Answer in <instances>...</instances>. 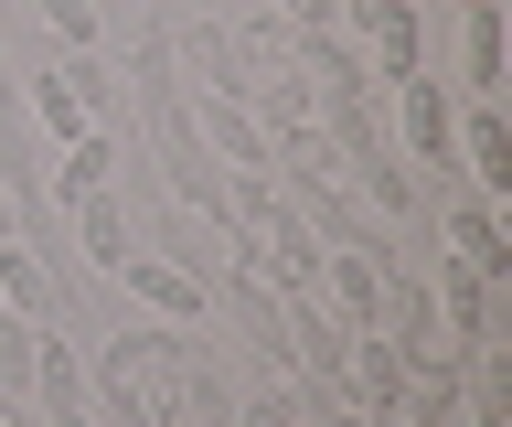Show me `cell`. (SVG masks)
Returning a JSON list of instances; mask_svg holds the SVG:
<instances>
[{
  "instance_id": "cell-1",
  "label": "cell",
  "mask_w": 512,
  "mask_h": 427,
  "mask_svg": "<svg viewBox=\"0 0 512 427\" xmlns=\"http://www.w3.org/2000/svg\"><path fill=\"white\" fill-rule=\"evenodd\" d=\"M139 97H150V129H160V161H171V193L192 203V214H203V225H235V203H224V182H235V171L214 161V139L192 129V97H182V75H171V86H139Z\"/></svg>"
},
{
  "instance_id": "cell-2",
  "label": "cell",
  "mask_w": 512,
  "mask_h": 427,
  "mask_svg": "<svg viewBox=\"0 0 512 427\" xmlns=\"http://www.w3.org/2000/svg\"><path fill=\"white\" fill-rule=\"evenodd\" d=\"M352 33H363V65H374V86L395 97L406 75H427V0H342Z\"/></svg>"
},
{
  "instance_id": "cell-3",
  "label": "cell",
  "mask_w": 512,
  "mask_h": 427,
  "mask_svg": "<svg viewBox=\"0 0 512 427\" xmlns=\"http://www.w3.org/2000/svg\"><path fill=\"white\" fill-rule=\"evenodd\" d=\"M107 97H118V86H107V65H96V54H64L54 75H32V118H43L54 139H86L96 118H107Z\"/></svg>"
},
{
  "instance_id": "cell-4",
  "label": "cell",
  "mask_w": 512,
  "mask_h": 427,
  "mask_svg": "<svg viewBox=\"0 0 512 427\" xmlns=\"http://www.w3.org/2000/svg\"><path fill=\"white\" fill-rule=\"evenodd\" d=\"M448 161L470 171L480 203H502V193H512V129H502V107H470V118L448 129Z\"/></svg>"
},
{
  "instance_id": "cell-5",
  "label": "cell",
  "mask_w": 512,
  "mask_h": 427,
  "mask_svg": "<svg viewBox=\"0 0 512 427\" xmlns=\"http://www.w3.org/2000/svg\"><path fill=\"white\" fill-rule=\"evenodd\" d=\"M438 225H448V246H459V267H470V278H491V289L512 278V235H502V203L459 193V203L438 214Z\"/></svg>"
},
{
  "instance_id": "cell-6",
  "label": "cell",
  "mask_w": 512,
  "mask_h": 427,
  "mask_svg": "<svg viewBox=\"0 0 512 427\" xmlns=\"http://www.w3.org/2000/svg\"><path fill=\"white\" fill-rule=\"evenodd\" d=\"M395 118H406L395 150L427 161V171H448V129H459V118H448V86H438V75H406V86H395Z\"/></svg>"
},
{
  "instance_id": "cell-7",
  "label": "cell",
  "mask_w": 512,
  "mask_h": 427,
  "mask_svg": "<svg viewBox=\"0 0 512 427\" xmlns=\"http://www.w3.org/2000/svg\"><path fill=\"white\" fill-rule=\"evenodd\" d=\"M118 278H128V289H139V299H150V310H160V321H171V331H192V321H203V278H192L182 257H128Z\"/></svg>"
},
{
  "instance_id": "cell-8",
  "label": "cell",
  "mask_w": 512,
  "mask_h": 427,
  "mask_svg": "<svg viewBox=\"0 0 512 427\" xmlns=\"http://www.w3.org/2000/svg\"><path fill=\"white\" fill-rule=\"evenodd\" d=\"M64 214H75V235H86L96 267H128V257H139V235H128V203H118V193H75Z\"/></svg>"
},
{
  "instance_id": "cell-9",
  "label": "cell",
  "mask_w": 512,
  "mask_h": 427,
  "mask_svg": "<svg viewBox=\"0 0 512 427\" xmlns=\"http://www.w3.org/2000/svg\"><path fill=\"white\" fill-rule=\"evenodd\" d=\"M0 299L32 310V321H54V278H43V257H32L22 235H0Z\"/></svg>"
},
{
  "instance_id": "cell-10",
  "label": "cell",
  "mask_w": 512,
  "mask_h": 427,
  "mask_svg": "<svg viewBox=\"0 0 512 427\" xmlns=\"http://www.w3.org/2000/svg\"><path fill=\"white\" fill-rule=\"evenodd\" d=\"M470 11V97L491 107V86H502V0H459Z\"/></svg>"
},
{
  "instance_id": "cell-11",
  "label": "cell",
  "mask_w": 512,
  "mask_h": 427,
  "mask_svg": "<svg viewBox=\"0 0 512 427\" xmlns=\"http://www.w3.org/2000/svg\"><path fill=\"white\" fill-rule=\"evenodd\" d=\"M107 171H118V150H107V129H86V139H64L54 193H64V203H75V193H107Z\"/></svg>"
},
{
  "instance_id": "cell-12",
  "label": "cell",
  "mask_w": 512,
  "mask_h": 427,
  "mask_svg": "<svg viewBox=\"0 0 512 427\" xmlns=\"http://www.w3.org/2000/svg\"><path fill=\"white\" fill-rule=\"evenodd\" d=\"M43 331H54V321L0 310V395H32V353H43Z\"/></svg>"
},
{
  "instance_id": "cell-13",
  "label": "cell",
  "mask_w": 512,
  "mask_h": 427,
  "mask_svg": "<svg viewBox=\"0 0 512 427\" xmlns=\"http://www.w3.org/2000/svg\"><path fill=\"white\" fill-rule=\"evenodd\" d=\"M43 22L64 33V54H96V33H107V22H96V0H43Z\"/></svg>"
},
{
  "instance_id": "cell-14",
  "label": "cell",
  "mask_w": 512,
  "mask_h": 427,
  "mask_svg": "<svg viewBox=\"0 0 512 427\" xmlns=\"http://www.w3.org/2000/svg\"><path fill=\"white\" fill-rule=\"evenodd\" d=\"M235 427H299V395H288V385H267L256 406H235Z\"/></svg>"
},
{
  "instance_id": "cell-15",
  "label": "cell",
  "mask_w": 512,
  "mask_h": 427,
  "mask_svg": "<svg viewBox=\"0 0 512 427\" xmlns=\"http://www.w3.org/2000/svg\"><path fill=\"white\" fill-rule=\"evenodd\" d=\"M278 22H288V33H331V22H342V0H278Z\"/></svg>"
},
{
  "instance_id": "cell-16",
  "label": "cell",
  "mask_w": 512,
  "mask_h": 427,
  "mask_svg": "<svg viewBox=\"0 0 512 427\" xmlns=\"http://www.w3.org/2000/svg\"><path fill=\"white\" fill-rule=\"evenodd\" d=\"M0 235H11V182H0Z\"/></svg>"
},
{
  "instance_id": "cell-17",
  "label": "cell",
  "mask_w": 512,
  "mask_h": 427,
  "mask_svg": "<svg viewBox=\"0 0 512 427\" xmlns=\"http://www.w3.org/2000/svg\"><path fill=\"white\" fill-rule=\"evenodd\" d=\"M0 310H11V299H0Z\"/></svg>"
}]
</instances>
